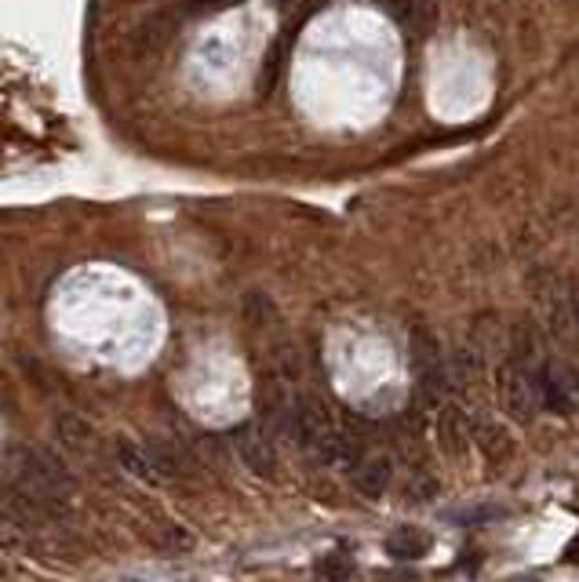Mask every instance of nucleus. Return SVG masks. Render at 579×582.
I'll list each match as a JSON object with an SVG mask.
<instances>
[{"label": "nucleus", "mask_w": 579, "mask_h": 582, "mask_svg": "<svg viewBox=\"0 0 579 582\" xmlns=\"http://www.w3.org/2000/svg\"><path fill=\"white\" fill-rule=\"evenodd\" d=\"M0 495H4L11 518L26 524L56 521L73 495V473L51 448H16L8 459V481L0 484Z\"/></svg>", "instance_id": "nucleus-1"}, {"label": "nucleus", "mask_w": 579, "mask_h": 582, "mask_svg": "<svg viewBox=\"0 0 579 582\" xmlns=\"http://www.w3.org/2000/svg\"><path fill=\"white\" fill-rule=\"evenodd\" d=\"M292 436H299L302 448H310L318 459H339L343 455V433H339L336 419L328 415V408L318 404L313 397H299V408H296V430Z\"/></svg>", "instance_id": "nucleus-2"}, {"label": "nucleus", "mask_w": 579, "mask_h": 582, "mask_svg": "<svg viewBox=\"0 0 579 582\" xmlns=\"http://www.w3.org/2000/svg\"><path fill=\"white\" fill-rule=\"evenodd\" d=\"M496 387H499V404H503V412L518 422H529L536 415V408L543 404L539 401V368L507 361L499 368Z\"/></svg>", "instance_id": "nucleus-3"}, {"label": "nucleus", "mask_w": 579, "mask_h": 582, "mask_svg": "<svg viewBox=\"0 0 579 582\" xmlns=\"http://www.w3.org/2000/svg\"><path fill=\"white\" fill-rule=\"evenodd\" d=\"M230 441H233L237 459H241L256 478H262V481L278 478V455H273V444H270L267 430L256 427V422H241V427H233Z\"/></svg>", "instance_id": "nucleus-4"}, {"label": "nucleus", "mask_w": 579, "mask_h": 582, "mask_svg": "<svg viewBox=\"0 0 579 582\" xmlns=\"http://www.w3.org/2000/svg\"><path fill=\"white\" fill-rule=\"evenodd\" d=\"M408 357H412V375L423 390H438L445 382V364H441V347L438 339H433L423 324L412 328V335H408Z\"/></svg>", "instance_id": "nucleus-5"}, {"label": "nucleus", "mask_w": 579, "mask_h": 582, "mask_svg": "<svg viewBox=\"0 0 579 582\" xmlns=\"http://www.w3.org/2000/svg\"><path fill=\"white\" fill-rule=\"evenodd\" d=\"M433 433H438V444H441L445 455H449V459H463L470 441H473V422L463 412H459V408L449 404V408H441V412H438Z\"/></svg>", "instance_id": "nucleus-6"}, {"label": "nucleus", "mask_w": 579, "mask_h": 582, "mask_svg": "<svg viewBox=\"0 0 579 582\" xmlns=\"http://www.w3.org/2000/svg\"><path fill=\"white\" fill-rule=\"evenodd\" d=\"M430 550H433V539L427 528H419V524H401L387 535V553L393 561H405V564L423 561Z\"/></svg>", "instance_id": "nucleus-7"}, {"label": "nucleus", "mask_w": 579, "mask_h": 582, "mask_svg": "<svg viewBox=\"0 0 579 582\" xmlns=\"http://www.w3.org/2000/svg\"><path fill=\"white\" fill-rule=\"evenodd\" d=\"M473 444L489 462H510L515 455V436L507 433V427H499L496 419H478L473 422Z\"/></svg>", "instance_id": "nucleus-8"}, {"label": "nucleus", "mask_w": 579, "mask_h": 582, "mask_svg": "<svg viewBox=\"0 0 579 582\" xmlns=\"http://www.w3.org/2000/svg\"><path fill=\"white\" fill-rule=\"evenodd\" d=\"M117 452H121V455H117V459H121V466L136 473L139 481H147V484H161L164 481L161 470H157L153 455H150V448H142L136 441H128V436H121V441H117Z\"/></svg>", "instance_id": "nucleus-9"}, {"label": "nucleus", "mask_w": 579, "mask_h": 582, "mask_svg": "<svg viewBox=\"0 0 579 582\" xmlns=\"http://www.w3.org/2000/svg\"><path fill=\"white\" fill-rule=\"evenodd\" d=\"M390 478H393L390 459H387V455H372V459H368L365 466L358 470V492L368 495V499L383 495L387 488H390Z\"/></svg>", "instance_id": "nucleus-10"}, {"label": "nucleus", "mask_w": 579, "mask_h": 582, "mask_svg": "<svg viewBox=\"0 0 579 582\" xmlns=\"http://www.w3.org/2000/svg\"><path fill=\"white\" fill-rule=\"evenodd\" d=\"M244 313L256 328H267V321H273V302L267 295H248Z\"/></svg>", "instance_id": "nucleus-11"}, {"label": "nucleus", "mask_w": 579, "mask_h": 582, "mask_svg": "<svg viewBox=\"0 0 579 582\" xmlns=\"http://www.w3.org/2000/svg\"><path fill=\"white\" fill-rule=\"evenodd\" d=\"M383 582H423V579H419L416 572H390Z\"/></svg>", "instance_id": "nucleus-12"}, {"label": "nucleus", "mask_w": 579, "mask_h": 582, "mask_svg": "<svg viewBox=\"0 0 579 582\" xmlns=\"http://www.w3.org/2000/svg\"><path fill=\"white\" fill-rule=\"evenodd\" d=\"M565 561H569V564H579V532H576V539L569 542V550H565Z\"/></svg>", "instance_id": "nucleus-13"}, {"label": "nucleus", "mask_w": 579, "mask_h": 582, "mask_svg": "<svg viewBox=\"0 0 579 582\" xmlns=\"http://www.w3.org/2000/svg\"><path fill=\"white\" fill-rule=\"evenodd\" d=\"M503 582H543V579H536V575H515V579H503Z\"/></svg>", "instance_id": "nucleus-14"}]
</instances>
